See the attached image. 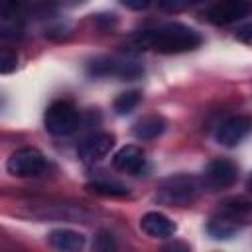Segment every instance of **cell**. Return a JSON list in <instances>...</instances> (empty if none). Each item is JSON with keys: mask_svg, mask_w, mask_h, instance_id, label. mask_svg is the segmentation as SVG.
I'll list each match as a JSON object with an SVG mask.
<instances>
[{"mask_svg": "<svg viewBox=\"0 0 252 252\" xmlns=\"http://www.w3.org/2000/svg\"><path fill=\"white\" fill-rule=\"evenodd\" d=\"M250 132V118L248 116H242V114H236V116H230L226 118L219 130H217V142L224 148H234L236 144H240Z\"/></svg>", "mask_w": 252, "mask_h": 252, "instance_id": "10", "label": "cell"}, {"mask_svg": "<svg viewBox=\"0 0 252 252\" xmlns=\"http://www.w3.org/2000/svg\"><path fill=\"white\" fill-rule=\"evenodd\" d=\"M250 215V203L244 197H230L224 199L219 205L217 215L209 220L207 230L213 238L217 240H224L234 236L236 232H240L248 220Z\"/></svg>", "mask_w": 252, "mask_h": 252, "instance_id": "2", "label": "cell"}, {"mask_svg": "<svg viewBox=\"0 0 252 252\" xmlns=\"http://www.w3.org/2000/svg\"><path fill=\"white\" fill-rule=\"evenodd\" d=\"M236 179H238V165L226 158H217L207 163L201 177V185L209 191H220L234 185Z\"/></svg>", "mask_w": 252, "mask_h": 252, "instance_id": "6", "label": "cell"}, {"mask_svg": "<svg viewBox=\"0 0 252 252\" xmlns=\"http://www.w3.org/2000/svg\"><path fill=\"white\" fill-rule=\"evenodd\" d=\"M201 193V183L185 173L179 175H171L167 179H163L158 187V201L169 207H185L189 203H193Z\"/></svg>", "mask_w": 252, "mask_h": 252, "instance_id": "3", "label": "cell"}, {"mask_svg": "<svg viewBox=\"0 0 252 252\" xmlns=\"http://www.w3.org/2000/svg\"><path fill=\"white\" fill-rule=\"evenodd\" d=\"M112 165L118 169V171H124V173H130V175H140L144 173L146 169V154L142 148L134 146V144H128L124 148H120L114 158H112Z\"/></svg>", "mask_w": 252, "mask_h": 252, "instance_id": "11", "label": "cell"}, {"mask_svg": "<svg viewBox=\"0 0 252 252\" xmlns=\"http://www.w3.org/2000/svg\"><path fill=\"white\" fill-rule=\"evenodd\" d=\"M81 124L79 110L69 100H53L45 114H43V126L53 136H67L73 134Z\"/></svg>", "mask_w": 252, "mask_h": 252, "instance_id": "4", "label": "cell"}, {"mask_svg": "<svg viewBox=\"0 0 252 252\" xmlns=\"http://www.w3.org/2000/svg\"><path fill=\"white\" fill-rule=\"evenodd\" d=\"M47 240L55 250L63 252H75L85 246V236L71 228H55L47 234Z\"/></svg>", "mask_w": 252, "mask_h": 252, "instance_id": "13", "label": "cell"}, {"mask_svg": "<svg viewBox=\"0 0 252 252\" xmlns=\"http://www.w3.org/2000/svg\"><path fill=\"white\" fill-rule=\"evenodd\" d=\"M142 100V93L140 91H126V93H120L114 100V112L124 116V114H130Z\"/></svg>", "mask_w": 252, "mask_h": 252, "instance_id": "16", "label": "cell"}, {"mask_svg": "<svg viewBox=\"0 0 252 252\" xmlns=\"http://www.w3.org/2000/svg\"><path fill=\"white\" fill-rule=\"evenodd\" d=\"M140 228H142V232H146L152 238H169V236H173V232H175L177 226L163 213L150 211V213H146L140 219Z\"/></svg>", "mask_w": 252, "mask_h": 252, "instance_id": "12", "label": "cell"}, {"mask_svg": "<svg viewBox=\"0 0 252 252\" xmlns=\"http://www.w3.org/2000/svg\"><path fill=\"white\" fill-rule=\"evenodd\" d=\"M197 2H199V0H197Z\"/></svg>", "mask_w": 252, "mask_h": 252, "instance_id": "23", "label": "cell"}, {"mask_svg": "<svg viewBox=\"0 0 252 252\" xmlns=\"http://www.w3.org/2000/svg\"><path fill=\"white\" fill-rule=\"evenodd\" d=\"M89 73L94 77H120V79H136L144 73V69L140 67L138 61H128V59H114V57H102V59H94L89 65Z\"/></svg>", "mask_w": 252, "mask_h": 252, "instance_id": "7", "label": "cell"}, {"mask_svg": "<svg viewBox=\"0 0 252 252\" xmlns=\"http://www.w3.org/2000/svg\"><path fill=\"white\" fill-rule=\"evenodd\" d=\"M94 246H96L98 250H102V252H108V250H114V248H116L114 238H112V234H110L108 230H100V232H98Z\"/></svg>", "mask_w": 252, "mask_h": 252, "instance_id": "20", "label": "cell"}, {"mask_svg": "<svg viewBox=\"0 0 252 252\" xmlns=\"http://www.w3.org/2000/svg\"><path fill=\"white\" fill-rule=\"evenodd\" d=\"M154 0H122V4L128 10H146Z\"/></svg>", "mask_w": 252, "mask_h": 252, "instance_id": "21", "label": "cell"}, {"mask_svg": "<svg viewBox=\"0 0 252 252\" xmlns=\"http://www.w3.org/2000/svg\"><path fill=\"white\" fill-rule=\"evenodd\" d=\"M238 35L242 37V41H244V43H248V41H250V26H244V28L238 32Z\"/></svg>", "mask_w": 252, "mask_h": 252, "instance_id": "22", "label": "cell"}, {"mask_svg": "<svg viewBox=\"0 0 252 252\" xmlns=\"http://www.w3.org/2000/svg\"><path fill=\"white\" fill-rule=\"evenodd\" d=\"M250 12V0H219L207 10V20L215 26H228Z\"/></svg>", "mask_w": 252, "mask_h": 252, "instance_id": "8", "label": "cell"}, {"mask_svg": "<svg viewBox=\"0 0 252 252\" xmlns=\"http://www.w3.org/2000/svg\"><path fill=\"white\" fill-rule=\"evenodd\" d=\"M197 0H158L159 8L163 12H169V14H175V12H183L187 10L189 6H193Z\"/></svg>", "mask_w": 252, "mask_h": 252, "instance_id": "19", "label": "cell"}, {"mask_svg": "<svg viewBox=\"0 0 252 252\" xmlns=\"http://www.w3.org/2000/svg\"><path fill=\"white\" fill-rule=\"evenodd\" d=\"M30 0H0V18L10 20L20 16L26 8H28Z\"/></svg>", "mask_w": 252, "mask_h": 252, "instance_id": "17", "label": "cell"}, {"mask_svg": "<svg viewBox=\"0 0 252 252\" xmlns=\"http://www.w3.org/2000/svg\"><path fill=\"white\" fill-rule=\"evenodd\" d=\"M87 189L102 197H128V187L116 181H93V183H87Z\"/></svg>", "mask_w": 252, "mask_h": 252, "instance_id": "15", "label": "cell"}, {"mask_svg": "<svg viewBox=\"0 0 252 252\" xmlns=\"http://www.w3.org/2000/svg\"><path fill=\"white\" fill-rule=\"evenodd\" d=\"M165 130V120L159 116V114H150V116H144L140 118L134 128H132V134L138 138V140H154L158 136H161Z\"/></svg>", "mask_w": 252, "mask_h": 252, "instance_id": "14", "label": "cell"}, {"mask_svg": "<svg viewBox=\"0 0 252 252\" xmlns=\"http://www.w3.org/2000/svg\"><path fill=\"white\" fill-rule=\"evenodd\" d=\"M201 43H203L201 33L191 26L179 22H169L156 30H146L138 35V45H142V49L152 47L158 53H167V55L193 51Z\"/></svg>", "mask_w": 252, "mask_h": 252, "instance_id": "1", "label": "cell"}, {"mask_svg": "<svg viewBox=\"0 0 252 252\" xmlns=\"http://www.w3.org/2000/svg\"><path fill=\"white\" fill-rule=\"evenodd\" d=\"M6 169L16 177H37L45 173L47 158L37 148H20L8 158Z\"/></svg>", "mask_w": 252, "mask_h": 252, "instance_id": "5", "label": "cell"}, {"mask_svg": "<svg viewBox=\"0 0 252 252\" xmlns=\"http://www.w3.org/2000/svg\"><path fill=\"white\" fill-rule=\"evenodd\" d=\"M16 67H18V53L14 49L2 47L0 49V75H8L16 71Z\"/></svg>", "mask_w": 252, "mask_h": 252, "instance_id": "18", "label": "cell"}, {"mask_svg": "<svg viewBox=\"0 0 252 252\" xmlns=\"http://www.w3.org/2000/svg\"><path fill=\"white\" fill-rule=\"evenodd\" d=\"M114 146V136L108 134V132H94L91 136H87L79 148H77V154L83 161L87 163H93V161H98L102 159Z\"/></svg>", "mask_w": 252, "mask_h": 252, "instance_id": "9", "label": "cell"}]
</instances>
